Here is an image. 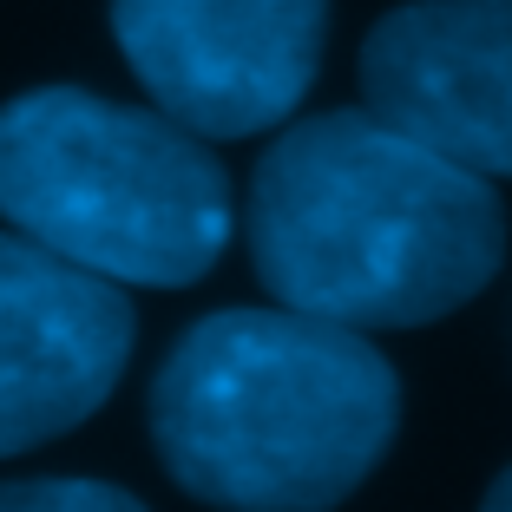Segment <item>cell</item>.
I'll use <instances>...</instances> for the list:
<instances>
[{"instance_id": "cell-2", "label": "cell", "mask_w": 512, "mask_h": 512, "mask_svg": "<svg viewBox=\"0 0 512 512\" xmlns=\"http://www.w3.org/2000/svg\"><path fill=\"white\" fill-rule=\"evenodd\" d=\"M401 375L368 342L302 309H217L151 381V447L217 512H335L388 460Z\"/></svg>"}, {"instance_id": "cell-3", "label": "cell", "mask_w": 512, "mask_h": 512, "mask_svg": "<svg viewBox=\"0 0 512 512\" xmlns=\"http://www.w3.org/2000/svg\"><path fill=\"white\" fill-rule=\"evenodd\" d=\"M0 217L112 283L184 289L230 243V178L171 112L33 86L0 106Z\"/></svg>"}, {"instance_id": "cell-1", "label": "cell", "mask_w": 512, "mask_h": 512, "mask_svg": "<svg viewBox=\"0 0 512 512\" xmlns=\"http://www.w3.org/2000/svg\"><path fill=\"white\" fill-rule=\"evenodd\" d=\"M506 256V204L460 158L375 112H316L250 171V270L283 309L427 329Z\"/></svg>"}, {"instance_id": "cell-4", "label": "cell", "mask_w": 512, "mask_h": 512, "mask_svg": "<svg viewBox=\"0 0 512 512\" xmlns=\"http://www.w3.org/2000/svg\"><path fill=\"white\" fill-rule=\"evenodd\" d=\"M112 40L184 132L256 138L316 86L329 0H112Z\"/></svg>"}, {"instance_id": "cell-8", "label": "cell", "mask_w": 512, "mask_h": 512, "mask_svg": "<svg viewBox=\"0 0 512 512\" xmlns=\"http://www.w3.org/2000/svg\"><path fill=\"white\" fill-rule=\"evenodd\" d=\"M480 512H512V467L499 473L493 486H486V499H480Z\"/></svg>"}, {"instance_id": "cell-6", "label": "cell", "mask_w": 512, "mask_h": 512, "mask_svg": "<svg viewBox=\"0 0 512 512\" xmlns=\"http://www.w3.org/2000/svg\"><path fill=\"white\" fill-rule=\"evenodd\" d=\"M362 106L480 178H512V0L381 14L362 40Z\"/></svg>"}, {"instance_id": "cell-7", "label": "cell", "mask_w": 512, "mask_h": 512, "mask_svg": "<svg viewBox=\"0 0 512 512\" xmlns=\"http://www.w3.org/2000/svg\"><path fill=\"white\" fill-rule=\"evenodd\" d=\"M0 512H145V506L106 480H7Z\"/></svg>"}, {"instance_id": "cell-5", "label": "cell", "mask_w": 512, "mask_h": 512, "mask_svg": "<svg viewBox=\"0 0 512 512\" xmlns=\"http://www.w3.org/2000/svg\"><path fill=\"white\" fill-rule=\"evenodd\" d=\"M138 342L125 289L0 230V460L92 421Z\"/></svg>"}]
</instances>
